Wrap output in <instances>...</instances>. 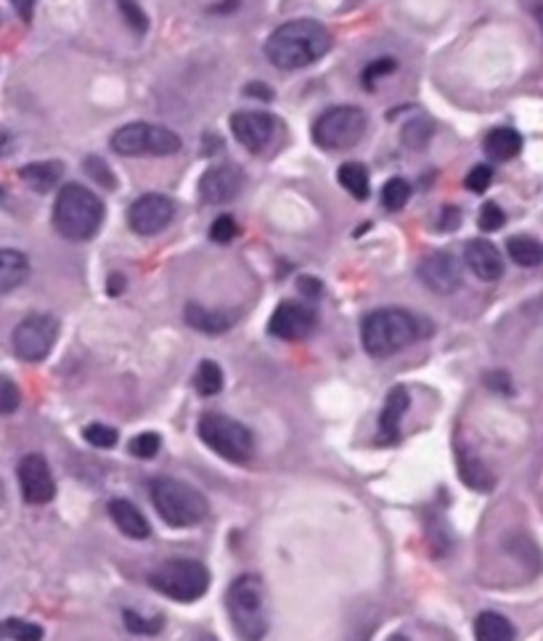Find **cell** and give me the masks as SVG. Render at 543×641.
<instances>
[{"instance_id":"12","label":"cell","mask_w":543,"mask_h":641,"mask_svg":"<svg viewBox=\"0 0 543 641\" xmlns=\"http://www.w3.org/2000/svg\"><path fill=\"white\" fill-rule=\"evenodd\" d=\"M175 218V202L165 194H144L133 202L128 212L130 228L141 236L159 234Z\"/></svg>"},{"instance_id":"5","label":"cell","mask_w":543,"mask_h":641,"mask_svg":"<svg viewBox=\"0 0 543 641\" xmlns=\"http://www.w3.org/2000/svg\"><path fill=\"white\" fill-rule=\"evenodd\" d=\"M151 501L154 509L170 528H191L207 517V498L191 488L189 483L173 480V477H157L151 483Z\"/></svg>"},{"instance_id":"35","label":"cell","mask_w":543,"mask_h":641,"mask_svg":"<svg viewBox=\"0 0 543 641\" xmlns=\"http://www.w3.org/2000/svg\"><path fill=\"white\" fill-rule=\"evenodd\" d=\"M83 438L93 445V448H114L117 445V430L106 427V424H88L83 430Z\"/></svg>"},{"instance_id":"40","label":"cell","mask_w":543,"mask_h":641,"mask_svg":"<svg viewBox=\"0 0 543 641\" xmlns=\"http://www.w3.org/2000/svg\"><path fill=\"white\" fill-rule=\"evenodd\" d=\"M19 403H22V395H19L14 382H11L8 377L0 379V411H3L6 416L14 414L16 408H19Z\"/></svg>"},{"instance_id":"20","label":"cell","mask_w":543,"mask_h":641,"mask_svg":"<svg viewBox=\"0 0 543 641\" xmlns=\"http://www.w3.org/2000/svg\"><path fill=\"white\" fill-rule=\"evenodd\" d=\"M19 178H22L32 191L38 194H46V191L56 189L64 178V162L59 159H48V162H30L27 167L19 170Z\"/></svg>"},{"instance_id":"30","label":"cell","mask_w":543,"mask_h":641,"mask_svg":"<svg viewBox=\"0 0 543 641\" xmlns=\"http://www.w3.org/2000/svg\"><path fill=\"white\" fill-rule=\"evenodd\" d=\"M411 199V183L406 178H390L382 189V204L387 210H403L406 202Z\"/></svg>"},{"instance_id":"7","label":"cell","mask_w":543,"mask_h":641,"mask_svg":"<svg viewBox=\"0 0 543 641\" xmlns=\"http://www.w3.org/2000/svg\"><path fill=\"white\" fill-rule=\"evenodd\" d=\"M369 128V114L361 106H334L326 109L313 125V141L326 151L353 149Z\"/></svg>"},{"instance_id":"34","label":"cell","mask_w":543,"mask_h":641,"mask_svg":"<svg viewBox=\"0 0 543 641\" xmlns=\"http://www.w3.org/2000/svg\"><path fill=\"white\" fill-rule=\"evenodd\" d=\"M159 448H162V438H159L157 432H141V435L130 440V453L136 459H154Z\"/></svg>"},{"instance_id":"19","label":"cell","mask_w":543,"mask_h":641,"mask_svg":"<svg viewBox=\"0 0 543 641\" xmlns=\"http://www.w3.org/2000/svg\"><path fill=\"white\" fill-rule=\"evenodd\" d=\"M408 390L403 387H393L390 395L385 400V408H382V414H379V443L393 445L398 440V430H400V419L408 411Z\"/></svg>"},{"instance_id":"11","label":"cell","mask_w":543,"mask_h":641,"mask_svg":"<svg viewBox=\"0 0 543 641\" xmlns=\"http://www.w3.org/2000/svg\"><path fill=\"white\" fill-rule=\"evenodd\" d=\"M16 475H19V488H22V498L27 504L38 506L53 501V496H56V480H53L48 461L40 453H27L19 461Z\"/></svg>"},{"instance_id":"8","label":"cell","mask_w":543,"mask_h":641,"mask_svg":"<svg viewBox=\"0 0 543 641\" xmlns=\"http://www.w3.org/2000/svg\"><path fill=\"white\" fill-rule=\"evenodd\" d=\"M112 149L120 157H170L175 151H181V136L162 125L133 122L114 130Z\"/></svg>"},{"instance_id":"39","label":"cell","mask_w":543,"mask_h":641,"mask_svg":"<svg viewBox=\"0 0 543 641\" xmlns=\"http://www.w3.org/2000/svg\"><path fill=\"white\" fill-rule=\"evenodd\" d=\"M493 181V170L488 165H477L469 170L467 181H464V186H467L472 194H483V191H488V186H491Z\"/></svg>"},{"instance_id":"41","label":"cell","mask_w":543,"mask_h":641,"mask_svg":"<svg viewBox=\"0 0 543 641\" xmlns=\"http://www.w3.org/2000/svg\"><path fill=\"white\" fill-rule=\"evenodd\" d=\"M236 236V220L231 215H220L210 228V239L218 244H228Z\"/></svg>"},{"instance_id":"9","label":"cell","mask_w":543,"mask_h":641,"mask_svg":"<svg viewBox=\"0 0 543 641\" xmlns=\"http://www.w3.org/2000/svg\"><path fill=\"white\" fill-rule=\"evenodd\" d=\"M199 438L207 448L223 456L226 461L244 464L255 451V438L242 422L223 414H204L199 419Z\"/></svg>"},{"instance_id":"27","label":"cell","mask_w":543,"mask_h":641,"mask_svg":"<svg viewBox=\"0 0 543 641\" xmlns=\"http://www.w3.org/2000/svg\"><path fill=\"white\" fill-rule=\"evenodd\" d=\"M337 181L347 189V194H353L355 199L369 197V170L361 162H345L337 173Z\"/></svg>"},{"instance_id":"43","label":"cell","mask_w":543,"mask_h":641,"mask_svg":"<svg viewBox=\"0 0 543 641\" xmlns=\"http://www.w3.org/2000/svg\"><path fill=\"white\" fill-rule=\"evenodd\" d=\"M244 93H247V96H257V99L263 101H273V91L263 83H249L247 88H244Z\"/></svg>"},{"instance_id":"42","label":"cell","mask_w":543,"mask_h":641,"mask_svg":"<svg viewBox=\"0 0 543 641\" xmlns=\"http://www.w3.org/2000/svg\"><path fill=\"white\" fill-rule=\"evenodd\" d=\"M459 220H461V212L453 207V204H448V207H443V212H440V231H456L459 228Z\"/></svg>"},{"instance_id":"3","label":"cell","mask_w":543,"mask_h":641,"mask_svg":"<svg viewBox=\"0 0 543 641\" xmlns=\"http://www.w3.org/2000/svg\"><path fill=\"white\" fill-rule=\"evenodd\" d=\"M361 337L366 353L374 355V358H387V355H395L398 350L419 340L422 324L408 310L382 308L363 318Z\"/></svg>"},{"instance_id":"22","label":"cell","mask_w":543,"mask_h":641,"mask_svg":"<svg viewBox=\"0 0 543 641\" xmlns=\"http://www.w3.org/2000/svg\"><path fill=\"white\" fill-rule=\"evenodd\" d=\"M30 276V260L16 249H3L0 252V292L8 295L16 287H22Z\"/></svg>"},{"instance_id":"47","label":"cell","mask_w":543,"mask_h":641,"mask_svg":"<svg viewBox=\"0 0 543 641\" xmlns=\"http://www.w3.org/2000/svg\"><path fill=\"white\" fill-rule=\"evenodd\" d=\"M109 292H112V295H120V292H122V279H120V276H112V281H109Z\"/></svg>"},{"instance_id":"2","label":"cell","mask_w":543,"mask_h":641,"mask_svg":"<svg viewBox=\"0 0 543 641\" xmlns=\"http://www.w3.org/2000/svg\"><path fill=\"white\" fill-rule=\"evenodd\" d=\"M104 202L83 183H67L56 197L53 226L69 242H88L99 234Z\"/></svg>"},{"instance_id":"10","label":"cell","mask_w":543,"mask_h":641,"mask_svg":"<svg viewBox=\"0 0 543 641\" xmlns=\"http://www.w3.org/2000/svg\"><path fill=\"white\" fill-rule=\"evenodd\" d=\"M59 334V321L48 313H32L14 329V350L22 361L38 363L51 353Z\"/></svg>"},{"instance_id":"32","label":"cell","mask_w":543,"mask_h":641,"mask_svg":"<svg viewBox=\"0 0 543 641\" xmlns=\"http://www.w3.org/2000/svg\"><path fill=\"white\" fill-rule=\"evenodd\" d=\"M117 6H120L122 19H125L130 30L136 32V35H146V30H149V14H146L144 8L138 6L136 0H117Z\"/></svg>"},{"instance_id":"48","label":"cell","mask_w":543,"mask_h":641,"mask_svg":"<svg viewBox=\"0 0 543 641\" xmlns=\"http://www.w3.org/2000/svg\"><path fill=\"white\" fill-rule=\"evenodd\" d=\"M387 641H408V639H406V636H400V634H398V636H390V639H387Z\"/></svg>"},{"instance_id":"44","label":"cell","mask_w":543,"mask_h":641,"mask_svg":"<svg viewBox=\"0 0 543 641\" xmlns=\"http://www.w3.org/2000/svg\"><path fill=\"white\" fill-rule=\"evenodd\" d=\"M35 3H38V0H11V6L16 8V14L22 16L24 22H30V19H32Z\"/></svg>"},{"instance_id":"45","label":"cell","mask_w":543,"mask_h":641,"mask_svg":"<svg viewBox=\"0 0 543 641\" xmlns=\"http://www.w3.org/2000/svg\"><path fill=\"white\" fill-rule=\"evenodd\" d=\"M300 289L308 297H318L321 295V281L316 279H300Z\"/></svg>"},{"instance_id":"31","label":"cell","mask_w":543,"mask_h":641,"mask_svg":"<svg viewBox=\"0 0 543 641\" xmlns=\"http://www.w3.org/2000/svg\"><path fill=\"white\" fill-rule=\"evenodd\" d=\"M3 634L11 641H43V628L30 623V620L8 618L3 623Z\"/></svg>"},{"instance_id":"25","label":"cell","mask_w":543,"mask_h":641,"mask_svg":"<svg viewBox=\"0 0 543 641\" xmlns=\"http://www.w3.org/2000/svg\"><path fill=\"white\" fill-rule=\"evenodd\" d=\"M477 641H514V626L498 612H480L475 620Z\"/></svg>"},{"instance_id":"26","label":"cell","mask_w":543,"mask_h":641,"mask_svg":"<svg viewBox=\"0 0 543 641\" xmlns=\"http://www.w3.org/2000/svg\"><path fill=\"white\" fill-rule=\"evenodd\" d=\"M506 252L522 268H536L543 263V244L533 236H512L506 242Z\"/></svg>"},{"instance_id":"38","label":"cell","mask_w":543,"mask_h":641,"mask_svg":"<svg viewBox=\"0 0 543 641\" xmlns=\"http://www.w3.org/2000/svg\"><path fill=\"white\" fill-rule=\"evenodd\" d=\"M395 67H398V61H395L393 56H385V59L371 61L369 67L363 69V85H366V88H374V83H377V80H382L385 75H390Z\"/></svg>"},{"instance_id":"18","label":"cell","mask_w":543,"mask_h":641,"mask_svg":"<svg viewBox=\"0 0 543 641\" xmlns=\"http://www.w3.org/2000/svg\"><path fill=\"white\" fill-rule=\"evenodd\" d=\"M109 517L114 520V525L120 528V533H125L133 541H144L151 536V525L144 517V512L138 509L133 501L128 498H114L109 504Z\"/></svg>"},{"instance_id":"23","label":"cell","mask_w":543,"mask_h":641,"mask_svg":"<svg viewBox=\"0 0 543 641\" xmlns=\"http://www.w3.org/2000/svg\"><path fill=\"white\" fill-rule=\"evenodd\" d=\"M483 149L485 154H488V159H493V162H506V159L520 154L522 136L514 128H496L485 136Z\"/></svg>"},{"instance_id":"15","label":"cell","mask_w":543,"mask_h":641,"mask_svg":"<svg viewBox=\"0 0 543 641\" xmlns=\"http://www.w3.org/2000/svg\"><path fill=\"white\" fill-rule=\"evenodd\" d=\"M244 189V173L234 165H215L199 181V197L207 204H226Z\"/></svg>"},{"instance_id":"6","label":"cell","mask_w":543,"mask_h":641,"mask_svg":"<svg viewBox=\"0 0 543 641\" xmlns=\"http://www.w3.org/2000/svg\"><path fill=\"white\" fill-rule=\"evenodd\" d=\"M151 589H157L162 596H170L173 602H197L210 589V570L197 559H167L149 575Z\"/></svg>"},{"instance_id":"46","label":"cell","mask_w":543,"mask_h":641,"mask_svg":"<svg viewBox=\"0 0 543 641\" xmlns=\"http://www.w3.org/2000/svg\"><path fill=\"white\" fill-rule=\"evenodd\" d=\"M498 379H501V374H491V377H488V382H491V385H498ZM509 390H512V382H509V379H504L501 393H509Z\"/></svg>"},{"instance_id":"1","label":"cell","mask_w":543,"mask_h":641,"mask_svg":"<svg viewBox=\"0 0 543 641\" xmlns=\"http://www.w3.org/2000/svg\"><path fill=\"white\" fill-rule=\"evenodd\" d=\"M332 48V32L313 19H297L276 27L265 43V56L273 67L302 69L324 59Z\"/></svg>"},{"instance_id":"36","label":"cell","mask_w":543,"mask_h":641,"mask_svg":"<svg viewBox=\"0 0 543 641\" xmlns=\"http://www.w3.org/2000/svg\"><path fill=\"white\" fill-rule=\"evenodd\" d=\"M83 165H85V173L91 175L93 181L99 183V186H104V189H109V191L117 189V178H114L112 170H109V167L104 165V159L88 157L83 162Z\"/></svg>"},{"instance_id":"29","label":"cell","mask_w":543,"mask_h":641,"mask_svg":"<svg viewBox=\"0 0 543 641\" xmlns=\"http://www.w3.org/2000/svg\"><path fill=\"white\" fill-rule=\"evenodd\" d=\"M194 385H197L199 395L210 398V395H218L223 390V371L215 361H202L197 369V377H194Z\"/></svg>"},{"instance_id":"24","label":"cell","mask_w":543,"mask_h":641,"mask_svg":"<svg viewBox=\"0 0 543 641\" xmlns=\"http://www.w3.org/2000/svg\"><path fill=\"white\" fill-rule=\"evenodd\" d=\"M459 475H461V483L469 485L472 491H491L493 485H496L491 469L485 467L483 461L469 451L459 453Z\"/></svg>"},{"instance_id":"28","label":"cell","mask_w":543,"mask_h":641,"mask_svg":"<svg viewBox=\"0 0 543 641\" xmlns=\"http://www.w3.org/2000/svg\"><path fill=\"white\" fill-rule=\"evenodd\" d=\"M432 133H435V125H432L430 120L419 117V120L406 122V128L400 130V141H403V146H406V149L419 151L430 144Z\"/></svg>"},{"instance_id":"37","label":"cell","mask_w":543,"mask_h":641,"mask_svg":"<svg viewBox=\"0 0 543 641\" xmlns=\"http://www.w3.org/2000/svg\"><path fill=\"white\" fill-rule=\"evenodd\" d=\"M504 223H506V215L496 202L483 204V210H480V215H477V226L483 228V231H488V234H493V231H498V228H504Z\"/></svg>"},{"instance_id":"4","label":"cell","mask_w":543,"mask_h":641,"mask_svg":"<svg viewBox=\"0 0 543 641\" xmlns=\"http://www.w3.org/2000/svg\"><path fill=\"white\" fill-rule=\"evenodd\" d=\"M226 610L236 636L242 641H263L268 634L263 583L255 575H239L226 591Z\"/></svg>"},{"instance_id":"21","label":"cell","mask_w":543,"mask_h":641,"mask_svg":"<svg viewBox=\"0 0 543 641\" xmlns=\"http://www.w3.org/2000/svg\"><path fill=\"white\" fill-rule=\"evenodd\" d=\"M186 324L204 334H223L234 326V316H228L223 310L204 308L199 302H189L186 305Z\"/></svg>"},{"instance_id":"33","label":"cell","mask_w":543,"mask_h":641,"mask_svg":"<svg viewBox=\"0 0 543 641\" xmlns=\"http://www.w3.org/2000/svg\"><path fill=\"white\" fill-rule=\"evenodd\" d=\"M122 620H125V628L128 631H133V634H141V636H154L162 631V618H144V615H138V612L133 610H125L122 612Z\"/></svg>"},{"instance_id":"13","label":"cell","mask_w":543,"mask_h":641,"mask_svg":"<svg viewBox=\"0 0 543 641\" xmlns=\"http://www.w3.org/2000/svg\"><path fill=\"white\" fill-rule=\"evenodd\" d=\"M316 326V313L308 305L300 302H281L279 308L273 310L271 321H268V332L279 340L295 342L305 340Z\"/></svg>"},{"instance_id":"14","label":"cell","mask_w":543,"mask_h":641,"mask_svg":"<svg viewBox=\"0 0 543 641\" xmlns=\"http://www.w3.org/2000/svg\"><path fill=\"white\" fill-rule=\"evenodd\" d=\"M419 279L435 295H451L461 284V263L451 252H432L419 263Z\"/></svg>"},{"instance_id":"17","label":"cell","mask_w":543,"mask_h":641,"mask_svg":"<svg viewBox=\"0 0 543 641\" xmlns=\"http://www.w3.org/2000/svg\"><path fill=\"white\" fill-rule=\"evenodd\" d=\"M464 260H467L469 271L475 273L477 279L483 281H498L504 276V257L496 249V244L485 242V239H472L464 247Z\"/></svg>"},{"instance_id":"16","label":"cell","mask_w":543,"mask_h":641,"mask_svg":"<svg viewBox=\"0 0 543 641\" xmlns=\"http://www.w3.org/2000/svg\"><path fill=\"white\" fill-rule=\"evenodd\" d=\"M231 130L244 149L260 151L265 149V144H271L276 117L265 112H236L231 114Z\"/></svg>"}]
</instances>
